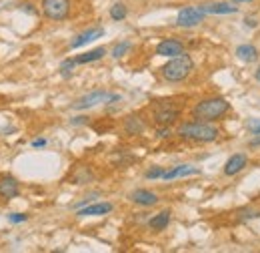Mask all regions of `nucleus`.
Wrapping results in <instances>:
<instances>
[{
  "label": "nucleus",
  "instance_id": "nucleus-1",
  "mask_svg": "<svg viewBox=\"0 0 260 253\" xmlns=\"http://www.w3.org/2000/svg\"><path fill=\"white\" fill-rule=\"evenodd\" d=\"M178 137L188 139V141H196V143H212L218 139L220 131L210 125L208 121H190V123H182L178 125Z\"/></svg>",
  "mask_w": 260,
  "mask_h": 253
},
{
  "label": "nucleus",
  "instance_id": "nucleus-2",
  "mask_svg": "<svg viewBox=\"0 0 260 253\" xmlns=\"http://www.w3.org/2000/svg\"><path fill=\"white\" fill-rule=\"evenodd\" d=\"M230 111V103L222 97H210V99H202L200 103L194 105L192 109V117L196 121H218L222 119L226 113Z\"/></svg>",
  "mask_w": 260,
  "mask_h": 253
},
{
  "label": "nucleus",
  "instance_id": "nucleus-3",
  "mask_svg": "<svg viewBox=\"0 0 260 253\" xmlns=\"http://www.w3.org/2000/svg\"><path fill=\"white\" fill-rule=\"evenodd\" d=\"M194 70V60L190 58V54L182 52L178 56H172L162 68H160V74L164 80L168 82H180L184 78L190 76V72Z\"/></svg>",
  "mask_w": 260,
  "mask_h": 253
},
{
  "label": "nucleus",
  "instance_id": "nucleus-4",
  "mask_svg": "<svg viewBox=\"0 0 260 253\" xmlns=\"http://www.w3.org/2000/svg\"><path fill=\"white\" fill-rule=\"evenodd\" d=\"M116 101H120V95H114V93H108V91H92V93L76 99L72 103V109L74 111H86V109H92L100 103L110 105V103H116Z\"/></svg>",
  "mask_w": 260,
  "mask_h": 253
},
{
  "label": "nucleus",
  "instance_id": "nucleus-5",
  "mask_svg": "<svg viewBox=\"0 0 260 253\" xmlns=\"http://www.w3.org/2000/svg\"><path fill=\"white\" fill-rule=\"evenodd\" d=\"M152 113H154V121L160 127H168L170 123H174L180 117V109L170 101H158L152 107Z\"/></svg>",
  "mask_w": 260,
  "mask_h": 253
},
{
  "label": "nucleus",
  "instance_id": "nucleus-6",
  "mask_svg": "<svg viewBox=\"0 0 260 253\" xmlns=\"http://www.w3.org/2000/svg\"><path fill=\"white\" fill-rule=\"evenodd\" d=\"M204 16L206 12L202 10V6H184L176 16V24L182 28H192V26H198L204 20Z\"/></svg>",
  "mask_w": 260,
  "mask_h": 253
},
{
  "label": "nucleus",
  "instance_id": "nucleus-7",
  "mask_svg": "<svg viewBox=\"0 0 260 253\" xmlns=\"http://www.w3.org/2000/svg\"><path fill=\"white\" fill-rule=\"evenodd\" d=\"M42 12L50 20H64L70 14V0H42Z\"/></svg>",
  "mask_w": 260,
  "mask_h": 253
},
{
  "label": "nucleus",
  "instance_id": "nucleus-8",
  "mask_svg": "<svg viewBox=\"0 0 260 253\" xmlns=\"http://www.w3.org/2000/svg\"><path fill=\"white\" fill-rule=\"evenodd\" d=\"M184 52V44L180 42V40H176V38H164V40H160L158 44H156V54L158 56H168V58H172V56H178V54H182Z\"/></svg>",
  "mask_w": 260,
  "mask_h": 253
},
{
  "label": "nucleus",
  "instance_id": "nucleus-9",
  "mask_svg": "<svg viewBox=\"0 0 260 253\" xmlns=\"http://www.w3.org/2000/svg\"><path fill=\"white\" fill-rule=\"evenodd\" d=\"M18 195H20V183L10 175L0 177V199L10 201V199H14Z\"/></svg>",
  "mask_w": 260,
  "mask_h": 253
},
{
  "label": "nucleus",
  "instance_id": "nucleus-10",
  "mask_svg": "<svg viewBox=\"0 0 260 253\" xmlns=\"http://www.w3.org/2000/svg\"><path fill=\"white\" fill-rule=\"evenodd\" d=\"M112 211V203L102 201V203H88L84 207L78 209V217H98V215H106Z\"/></svg>",
  "mask_w": 260,
  "mask_h": 253
},
{
  "label": "nucleus",
  "instance_id": "nucleus-11",
  "mask_svg": "<svg viewBox=\"0 0 260 253\" xmlns=\"http://www.w3.org/2000/svg\"><path fill=\"white\" fill-rule=\"evenodd\" d=\"M246 165H248V157H246L244 153H236V155H232V157L224 163V175H226V177H232V175L240 173Z\"/></svg>",
  "mask_w": 260,
  "mask_h": 253
},
{
  "label": "nucleus",
  "instance_id": "nucleus-12",
  "mask_svg": "<svg viewBox=\"0 0 260 253\" xmlns=\"http://www.w3.org/2000/svg\"><path fill=\"white\" fill-rule=\"evenodd\" d=\"M130 201L136 203V205H142V207H152V205H156L160 199H158L156 193H152V191H148V189H136V191L130 193Z\"/></svg>",
  "mask_w": 260,
  "mask_h": 253
},
{
  "label": "nucleus",
  "instance_id": "nucleus-13",
  "mask_svg": "<svg viewBox=\"0 0 260 253\" xmlns=\"http://www.w3.org/2000/svg\"><path fill=\"white\" fill-rule=\"evenodd\" d=\"M102 36H104V28H88V30L80 32V34L70 42V48H80V46H84V44H88V42H92V40H98V38H102Z\"/></svg>",
  "mask_w": 260,
  "mask_h": 253
},
{
  "label": "nucleus",
  "instance_id": "nucleus-14",
  "mask_svg": "<svg viewBox=\"0 0 260 253\" xmlns=\"http://www.w3.org/2000/svg\"><path fill=\"white\" fill-rule=\"evenodd\" d=\"M198 173H200V169H196L192 165H176V167L164 171L162 179L164 181H172V179H178V177H188V175H198Z\"/></svg>",
  "mask_w": 260,
  "mask_h": 253
},
{
  "label": "nucleus",
  "instance_id": "nucleus-15",
  "mask_svg": "<svg viewBox=\"0 0 260 253\" xmlns=\"http://www.w3.org/2000/svg\"><path fill=\"white\" fill-rule=\"evenodd\" d=\"M124 131H126V135H142L144 131H146V123L138 117V115H130L124 119Z\"/></svg>",
  "mask_w": 260,
  "mask_h": 253
},
{
  "label": "nucleus",
  "instance_id": "nucleus-16",
  "mask_svg": "<svg viewBox=\"0 0 260 253\" xmlns=\"http://www.w3.org/2000/svg\"><path fill=\"white\" fill-rule=\"evenodd\" d=\"M202 10L206 14H232L238 8L232 4H226V2H212V4H202Z\"/></svg>",
  "mask_w": 260,
  "mask_h": 253
},
{
  "label": "nucleus",
  "instance_id": "nucleus-17",
  "mask_svg": "<svg viewBox=\"0 0 260 253\" xmlns=\"http://www.w3.org/2000/svg\"><path fill=\"white\" fill-rule=\"evenodd\" d=\"M236 56L242 60V62H256L258 60V50H256V46H252V44H240L238 48H236Z\"/></svg>",
  "mask_w": 260,
  "mask_h": 253
},
{
  "label": "nucleus",
  "instance_id": "nucleus-18",
  "mask_svg": "<svg viewBox=\"0 0 260 253\" xmlns=\"http://www.w3.org/2000/svg\"><path fill=\"white\" fill-rule=\"evenodd\" d=\"M170 211L166 209V211H160L158 215H154L150 221H148V227L150 229H154V231H164L166 227H168V223H170Z\"/></svg>",
  "mask_w": 260,
  "mask_h": 253
},
{
  "label": "nucleus",
  "instance_id": "nucleus-19",
  "mask_svg": "<svg viewBox=\"0 0 260 253\" xmlns=\"http://www.w3.org/2000/svg\"><path fill=\"white\" fill-rule=\"evenodd\" d=\"M104 54H106V48H104V46H98V48H94V50H88V52H84V54H78L74 60H76V64H86V62L100 60Z\"/></svg>",
  "mask_w": 260,
  "mask_h": 253
},
{
  "label": "nucleus",
  "instance_id": "nucleus-20",
  "mask_svg": "<svg viewBox=\"0 0 260 253\" xmlns=\"http://www.w3.org/2000/svg\"><path fill=\"white\" fill-rule=\"evenodd\" d=\"M126 14H128V10H126V6H124L122 2H116V4L110 8V18H112V20H124Z\"/></svg>",
  "mask_w": 260,
  "mask_h": 253
},
{
  "label": "nucleus",
  "instance_id": "nucleus-21",
  "mask_svg": "<svg viewBox=\"0 0 260 253\" xmlns=\"http://www.w3.org/2000/svg\"><path fill=\"white\" fill-rule=\"evenodd\" d=\"M74 66H76V60H74V58H66V60L60 64V74H62L64 78H68V76L72 74Z\"/></svg>",
  "mask_w": 260,
  "mask_h": 253
},
{
  "label": "nucleus",
  "instance_id": "nucleus-22",
  "mask_svg": "<svg viewBox=\"0 0 260 253\" xmlns=\"http://www.w3.org/2000/svg\"><path fill=\"white\" fill-rule=\"evenodd\" d=\"M130 46H132V44H130L128 40H122V42H118V44L112 48V56H114V58H120V56H124V54H126V52L130 50Z\"/></svg>",
  "mask_w": 260,
  "mask_h": 253
},
{
  "label": "nucleus",
  "instance_id": "nucleus-23",
  "mask_svg": "<svg viewBox=\"0 0 260 253\" xmlns=\"http://www.w3.org/2000/svg\"><path fill=\"white\" fill-rule=\"evenodd\" d=\"M164 167H154V169H148L146 173H144V177L146 179H162V175H164Z\"/></svg>",
  "mask_w": 260,
  "mask_h": 253
},
{
  "label": "nucleus",
  "instance_id": "nucleus-24",
  "mask_svg": "<svg viewBox=\"0 0 260 253\" xmlns=\"http://www.w3.org/2000/svg\"><path fill=\"white\" fill-rule=\"evenodd\" d=\"M28 219V215H24V213H10L8 215V221L10 223H24Z\"/></svg>",
  "mask_w": 260,
  "mask_h": 253
},
{
  "label": "nucleus",
  "instance_id": "nucleus-25",
  "mask_svg": "<svg viewBox=\"0 0 260 253\" xmlns=\"http://www.w3.org/2000/svg\"><path fill=\"white\" fill-rule=\"evenodd\" d=\"M248 129L252 135H260V119H250L248 121Z\"/></svg>",
  "mask_w": 260,
  "mask_h": 253
},
{
  "label": "nucleus",
  "instance_id": "nucleus-26",
  "mask_svg": "<svg viewBox=\"0 0 260 253\" xmlns=\"http://www.w3.org/2000/svg\"><path fill=\"white\" fill-rule=\"evenodd\" d=\"M260 211H254V209H246V211H242L240 213V219H254V217H258Z\"/></svg>",
  "mask_w": 260,
  "mask_h": 253
},
{
  "label": "nucleus",
  "instance_id": "nucleus-27",
  "mask_svg": "<svg viewBox=\"0 0 260 253\" xmlns=\"http://www.w3.org/2000/svg\"><path fill=\"white\" fill-rule=\"evenodd\" d=\"M170 135H172V133H170L168 127H160V129H158V137H160V139H168Z\"/></svg>",
  "mask_w": 260,
  "mask_h": 253
},
{
  "label": "nucleus",
  "instance_id": "nucleus-28",
  "mask_svg": "<svg viewBox=\"0 0 260 253\" xmlns=\"http://www.w3.org/2000/svg\"><path fill=\"white\" fill-rule=\"evenodd\" d=\"M44 145H46V139H36V141H32V147H34V149L44 147Z\"/></svg>",
  "mask_w": 260,
  "mask_h": 253
},
{
  "label": "nucleus",
  "instance_id": "nucleus-29",
  "mask_svg": "<svg viewBox=\"0 0 260 253\" xmlns=\"http://www.w3.org/2000/svg\"><path fill=\"white\" fill-rule=\"evenodd\" d=\"M82 123H86V117H76V119H72V125H82Z\"/></svg>",
  "mask_w": 260,
  "mask_h": 253
},
{
  "label": "nucleus",
  "instance_id": "nucleus-30",
  "mask_svg": "<svg viewBox=\"0 0 260 253\" xmlns=\"http://www.w3.org/2000/svg\"><path fill=\"white\" fill-rule=\"evenodd\" d=\"M250 147H252V149H254V147H260V135H256V137L250 141Z\"/></svg>",
  "mask_w": 260,
  "mask_h": 253
},
{
  "label": "nucleus",
  "instance_id": "nucleus-31",
  "mask_svg": "<svg viewBox=\"0 0 260 253\" xmlns=\"http://www.w3.org/2000/svg\"><path fill=\"white\" fill-rule=\"evenodd\" d=\"M244 22H246V26H252V28L256 26V20H254V18H246Z\"/></svg>",
  "mask_w": 260,
  "mask_h": 253
},
{
  "label": "nucleus",
  "instance_id": "nucleus-32",
  "mask_svg": "<svg viewBox=\"0 0 260 253\" xmlns=\"http://www.w3.org/2000/svg\"><path fill=\"white\" fill-rule=\"evenodd\" d=\"M254 78H256V80L260 82V66L256 68V72H254Z\"/></svg>",
  "mask_w": 260,
  "mask_h": 253
},
{
  "label": "nucleus",
  "instance_id": "nucleus-33",
  "mask_svg": "<svg viewBox=\"0 0 260 253\" xmlns=\"http://www.w3.org/2000/svg\"><path fill=\"white\" fill-rule=\"evenodd\" d=\"M232 2L236 4V2H254V0H232Z\"/></svg>",
  "mask_w": 260,
  "mask_h": 253
}]
</instances>
